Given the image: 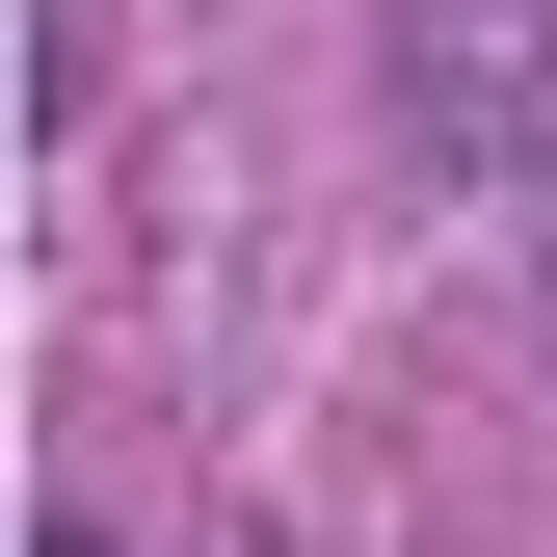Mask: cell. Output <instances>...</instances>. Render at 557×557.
<instances>
[{"mask_svg": "<svg viewBox=\"0 0 557 557\" xmlns=\"http://www.w3.org/2000/svg\"><path fill=\"white\" fill-rule=\"evenodd\" d=\"M398 107H425V160H557V0H398Z\"/></svg>", "mask_w": 557, "mask_h": 557, "instance_id": "6da1fadb", "label": "cell"}, {"mask_svg": "<svg viewBox=\"0 0 557 557\" xmlns=\"http://www.w3.org/2000/svg\"><path fill=\"white\" fill-rule=\"evenodd\" d=\"M27 557H133V531H27Z\"/></svg>", "mask_w": 557, "mask_h": 557, "instance_id": "7a4b0ae2", "label": "cell"}]
</instances>
